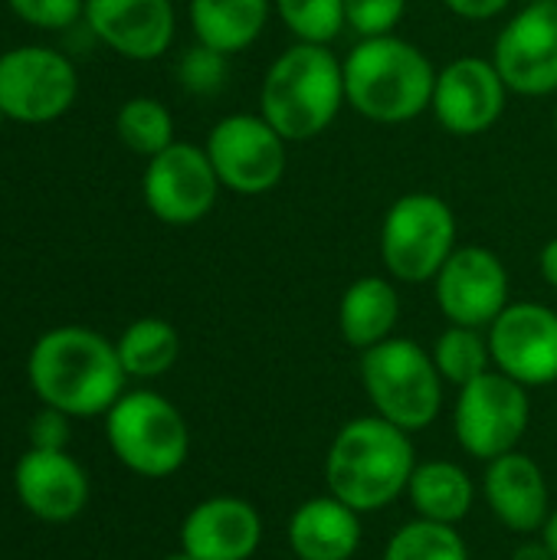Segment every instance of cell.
Wrapping results in <instances>:
<instances>
[{
  "label": "cell",
  "instance_id": "1",
  "mask_svg": "<svg viewBox=\"0 0 557 560\" xmlns=\"http://www.w3.org/2000/svg\"><path fill=\"white\" fill-rule=\"evenodd\" d=\"M26 381L43 407L62 410L72 420H92L115 407L128 374L115 341L85 325H59L33 341Z\"/></svg>",
  "mask_w": 557,
  "mask_h": 560
},
{
  "label": "cell",
  "instance_id": "2",
  "mask_svg": "<svg viewBox=\"0 0 557 560\" xmlns=\"http://www.w3.org/2000/svg\"><path fill=\"white\" fill-rule=\"evenodd\" d=\"M417 463L410 433L368 413L348 420L335 433L325 456V486L355 512L374 515L407 495Z\"/></svg>",
  "mask_w": 557,
  "mask_h": 560
},
{
  "label": "cell",
  "instance_id": "3",
  "mask_svg": "<svg viewBox=\"0 0 557 560\" xmlns=\"http://www.w3.org/2000/svg\"><path fill=\"white\" fill-rule=\"evenodd\" d=\"M345 62V105L374 125H407L430 112L437 66L397 36H368L351 46Z\"/></svg>",
  "mask_w": 557,
  "mask_h": 560
},
{
  "label": "cell",
  "instance_id": "4",
  "mask_svg": "<svg viewBox=\"0 0 557 560\" xmlns=\"http://www.w3.org/2000/svg\"><path fill=\"white\" fill-rule=\"evenodd\" d=\"M345 108V62L332 46L292 43L266 69L259 115L289 141L305 144L325 135Z\"/></svg>",
  "mask_w": 557,
  "mask_h": 560
},
{
  "label": "cell",
  "instance_id": "5",
  "mask_svg": "<svg viewBox=\"0 0 557 560\" xmlns=\"http://www.w3.org/2000/svg\"><path fill=\"white\" fill-rule=\"evenodd\" d=\"M361 387L378 417L407 433H420L443 413L446 381L440 377L433 354L414 338H387L371 351H361Z\"/></svg>",
  "mask_w": 557,
  "mask_h": 560
},
{
  "label": "cell",
  "instance_id": "6",
  "mask_svg": "<svg viewBox=\"0 0 557 560\" xmlns=\"http://www.w3.org/2000/svg\"><path fill=\"white\" fill-rule=\"evenodd\" d=\"M105 440L112 456L141 479H167L190 456V427L158 390H125L105 413Z\"/></svg>",
  "mask_w": 557,
  "mask_h": 560
},
{
  "label": "cell",
  "instance_id": "7",
  "mask_svg": "<svg viewBox=\"0 0 557 560\" xmlns=\"http://www.w3.org/2000/svg\"><path fill=\"white\" fill-rule=\"evenodd\" d=\"M456 213L430 190H410L397 197L381 223V262L394 282L423 285L433 282L443 262L456 249Z\"/></svg>",
  "mask_w": 557,
  "mask_h": 560
},
{
  "label": "cell",
  "instance_id": "8",
  "mask_svg": "<svg viewBox=\"0 0 557 560\" xmlns=\"http://www.w3.org/2000/svg\"><path fill=\"white\" fill-rule=\"evenodd\" d=\"M532 423L529 387L506 377L502 371H486L456 394L453 433L466 456L492 463L525 440Z\"/></svg>",
  "mask_w": 557,
  "mask_h": 560
},
{
  "label": "cell",
  "instance_id": "9",
  "mask_svg": "<svg viewBox=\"0 0 557 560\" xmlns=\"http://www.w3.org/2000/svg\"><path fill=\"white\" fill-rule=\"evenodd\" d=\"M204 151L220 187L236 197H263L276 190L289 171V141L259 112L223 115L210 128Z\"/></svg>",
  "mask_w": 557,
  "mask_h": 560
},
{
  "label": "cell",
  "instance_id": "10",
  "mask_svg": "<svg viewBox=\"0 0 557 560\" xmlns=\"http://www.w3.org/2000/svg\"><path fill=\"white\" fill-rule=\"evenodd\" d=\"M79 95V72L69 56L49 46L0 52V108L7 121L46 125L62 118Z\"/></svg>",
  "mask_w": 557,
  "mask_h": 560
},
{
  "label": "cell",
  "instance_id": "11",
  "mask_svg": "<svg viewBox=\"0 0 557 560\" xmlns=\"http://www.w3.org/2000/svg\"><path fill=\"white\" fill-rule=\"evenodd\" d=\"M220 177L200 144L174 141L161 154L148 158L141 177V197L154 220L167 226H194L217 207Z\"/></svg>",
  "mask_w": 557,
  "mask_h": 560
},
{
  "label": "cell",
  "instance_id": "12",
  "mask_svg": "<svg viewBox=\"0 0 557 560\" xmlns=\"http://www.w3.org/2000/svg\"><path fill=\"white\" fill-rule=\"evenodd\" d=\"M492 62L515 95H557V3L532 0L506 20L492 43Z\"/></svg>",
  "mask_w": 557,
  "mask_h": 560
},
{
  "label": "cell",
  "instance_id": "13",
  "mask_svg": "<svg viewBox=\"0 0 557 560\" xmlns=\"http://www.w3.org/2000/svg\"><path fill=\"white\" fill-rule=\"evenodd\" d=\"M512 282L502 256L489 246H456L433 279V299L450 325L489 328L509 299Z\"/></svg>",
  "mask_w": 557,
  "mask_h": 560
},
{
  "label": "cell",
  "instance_id": "14",
  "mask_svg": "<svg viewBox=\"0 0 557 560\" xmlns=\"http://www.w3.org/2000/svg\"><path fill=\"white\" fill-rule=\"evenodd\" d=\"M492 368L529 390L557 384V312L545 302H509L486 328Z\"/></svg>",
  "mask_w": 557,
  "mask_h": 560
},
{
  "label": "cell",
  "instance_id": "15",
  "mask_svg": "<svg viewBox=\"0 0 557 560\" xmlns=\"http://www.w3.org/2000/svg\"><path fill=\"white\" fill-rule=\"evenodd\" d=\"M509 105V85L492 59L460 56L437 69L430 112L453 138H479L499 125Z\"/></svg>",
  "mask_w": 557,
  "mask_h": 560
},
{
  "label": "cell",
  "instance_id": "16",
  "mask_svg": "<svg viewBox=\"0 0 557 560\" xmlns=\"http://www.w3.org/2000/svg\"><path fill=\"white\" fill-rule=\"evenodd\" d=\"M13 492L36 522L69 525L85 512L92 486L69 450H26L13 466Z\"/></svg>",
  "mask_w": 557,
  "mask_h": 560
},
{
  "label": "cell",
  "instance_id": "17",
  "mask_svg": "<svg viewBox=\"0 0 557 560\" xmlns=\"http://www.w3.org/2000/svg\"><path fill=\"white\" fill-rule=\"evenodd\" d=\"M82 20L112 52L151 62L161 59L177 30V13L171 0H85Z\"/></svg>",
  "mask_w": 557,
  "mask_h": 560
},
{
  "label": "cell",
  "instance_id": "18",
  "mask_svg": "<svg viewBox=\"0 0 557 560\" xmlns=\"http://www.w3.org/2000/svg\"><path fill=\"white\" fill-rule=\"evenodd\" d=\"M263 545V515L240 495L197 502L181 522V551L197 560H250Z\"/></svg>",
  "mask_w": 557,
  "mask_h": 560
},
{
  "label": "cell",
  "instance_id": "19",
  "mask_svg": "<svg viewBox=\"0 0 557 560\" xmlns=\"http://www.w3.org/2000/svg\"><path fill=\"white\" fill-rule=\"evenodd\" d=\"M483 499L492 518L515 535L542 532L552 515V489L545 469L519 450L486 463Z\"/></svg>",
  "mask_w": 557,
  "mask_h": 560
},
{
  "label": "cell",
  "instance_id": "20",
  "mask_svg": "<svg viewBox=\"0 0 557 560\" xmlns=\"http://www.w3.org/2000/svg\"><path fill=\"white\" fill-rule=\"evenodd\" d=\"M361 512L332 492L305 499L286 528L289 548L299 560H351L361 548Z\"/></svg>",
  "mask_w": 557,
  "mask_h": 560
},
{
  "label": "cell",
  "instance_id": "21",
  "mask_svg": "<svg viewBox=\"0 0 557 560\" xmlns=\"http://www.w3.org/2000/svg\"><path fill=\"white\" fill-rule=\"evenodd\" d=\"M401 322V292L391 276L355 279L338 302V331L355 351H371L394 338Z\"/></svg>",
  "mask_w": 557,
  "mask_h": 560
},
{
  "label": "cell",
  "instance_id": "22",
  "mask_svg": "<svg viewBox=\"0 0 557 560\" xmlns=\"http://www.w3.org/2000/svg\"><path fill=\"white\" fill-rule=\"evenodd\" d=\"M187 16L197 43L236 56L263 36L272 16V0H190Z\"/></svg>",
  "mask_w": 557,
  "mask_h": 560
},
{
  "label": "cell",
  "instance_id": "23",
  "mask_svg": "<svg viewBox=\"0 0 557 560\" xmlns=\"http://www.w3.org/2000/svg\"><path fill=\"white\" fill-rule=\"evenodd\" d=\"M407 499L417 518L460 525L476 505V482L460 463L427 459V463H417L410 486H407Z\"/></svg>",
  "mask_w": 557,
  "mask_h": 560
},
{
  "label": "cell",
  "instance_id": "24",
  "mask_svg": "<svg viewBox=\"0 0 557 560\" xmlns=\"http://www.w3.org/2000/svg\"><path fill=\"white\" fill-rule=\"evenodd\" d=\"M118 361L128 377L135 381H154L164 377L177 358H181V335L164 318H135L115 341Z\"/></svg>",
  "mask_w": 557,
  "mask_h": 560
},
{
  "label": "cell",
  "instance_id": "25",
  "mask_svg": "<svg viewBox=\"0 0 557 560\" xmlns=\"http://www.w3.org/2000/svg\"><path fill=\"white\" fill-rule=\"evenodd\" d=\"M433 364L440 377L450 387H466L479 374L492 371V351H489V335L486 328H466V325H450L437 335L433 348Z\"/></svg>",
  "mask_w": 557,
  "mask_h": 560
},
{
  "label": "cell",
  "instance_id": "26",
  "mask_svg": "<svg viewBox=\"0 0 557 560\" xmlns=\"http://www.w3.org/2000/svg\"><path fill=\"white\" fill-rule=\"evenodd\" d=\"M115 135L128 151L141 158H154L174 144V115L167 112L164 102L151 95H135L118 108Z\"/></svg>",
  "mask_w": 557,
  "mask_h": 560
},
{
  "label": "cell",
  "instance_id": "27",
  "mask_svg": "<svg viewBox=\"0 0 557 560\" xmlns=\"http://www.w3.org/2000/svg\"><path fill=\"white\" fill-rule=\"evenodd\" d=\"M381 560H469V548L456 525L414 518L391 535Z\"/></svg>",
  "mask_w": 557,
  "mask_h": 560
},
{
  "label": "cell",
  "instance_id": "28",
  "mask_svg": "<svg viewBox=\"0 0 557 560\" xmlns=\"http://www.w3.org/2000/svg\"><path fill=\"white\" fill-rule=\"evenodd\" d=\"M272 13L295 36V43L332 46L348 26L345 0H272Z\"/></svg>",
  "mask_w": 557,
  "mask_h": 560
},
{
  "label": "cell",
  "instance_id": "29",
  "mask_svg": "<svg viewBox=\"0 0 557 560\" xmlns=\"http://www.w3.org/2000/svg\"><path fill=\"white\" fill-rule=\"evenodd\" d=\"M227 75H230V56H223L204 43H194L177 59V82L184 92H190L197 98H210V95L223 92Z\"/></svg>",
  "mask_w": 557,
  "mask_h": 560
},
{
  "label": "cell",
  "instance_id": "30",
  "mask_svg": "<svg viewBox=\"0 0 557 560\" xmlns=\"http://www.w3.org/2000/svg\"><path fill=\"white\" fill-rule=\"evenodd\" d=\"M404 13H407V0H345L348 30H355L361 39L397 33Z\"/></svg>",
  "mask_w": 557,
  "mask_h": 560
},
{
  "label": "cell",
  "instance_id": "31",
  "mask_svg": "<svg viewBox=\"0 0 557 560\" xmlns=\"http://www.w3.org/2000/svg\"><path fill=\"white\" fill-rule=\"evenodd\" d=\"M7 7L36 30H66L85 13V0H7Z\"/></svg>",
  "mask_w": 557,
  "mask_h": 560
},
{
  "label": "cell",
  "instance_id": "32",
  "mask_svg": "<svg viewBox=\"0 0 557 560\" xmlns=\"http://www.w3.org/2000/svg\"><path fill=\"white\" fill-rule=\"evenodd\" d=\"M30 450H49V453H62L69 450L72 440V417H66L62 410L53 407H39L30 420Z\"/></svg>",
  "mask_w": 557,
  "mask_h": 560
},
{
  "label": "cell",
  "instance_id": "33",
  "mask_svg": "<svg viewBox=\"0 0 557 560\" xmlns=\"http://www.w3.org/2000/svg\"><path fill=\"white\" fill-rule=\"evenodd\" d=\"M453 16L460 20H473V23H483V20H496L502 16L512 0H440Z\"/></svg>",
  "mask_w": 557,
  "mask_h": 560
},
{
  "label": "cell",
  "instance_id": "34",
  "mask_svg": "<svg viewBox=\"0 0 557 560\" xmlns=\"http://www.w3.org/2000/svg\"><path fill=\"white\" fill-rule=\"evenodd\" d=\"M538 272H542L545 285H552L557 292V236L542 246V253H538Z\"/></svg>",
  "mask_w": 557,
  "mask_h": 560
},
{
  "label": "cell",
  "instance_id": "35",
  "mask_svg": "<svg viewBox=\"0 0 557 560\" xmlns=\"http://www.w3.org/2000/svg\"><path fill=\"white\" fill-rule=\"evenodd\" d=\"M512 560H555V558H552V551H548L545 538H529V541H522V545L515 548Z\"/></svg>",
  "mask_w": 557,
  "mask_h": 560
},
{
  "label": "cell",
  "instance_id": "36",
  "mask_svg": "<svg viewBox=\"0 0 557 560\" xmlns=\"http://www.w3.org/2000/svg\"><path fill=\"white\" fill-rule=\"evenodd\" d=\"M542 538H545L552 558L557 560V509H552V515H548V522H545V528H542Z\"/></svg>",
  "mask_w": 557,
  "mask_h": 560
},
{
  "label": "cell",
  "instance_id": "37",
  "mask_svg": "<svg viewBox=\"0 0 557 560\" xmlns=\"http://www.w3.org/2000/svg\"><path fill=\"white\" fill-rule=\"evenodd\" d=\"M161 560H197V558H190L187 551H174V555H167V558H161Z\"/></svg>",
  "mask_w": 557,
  "mask_h": 560
},
{
  "label": "cell",
  "instance_id": "38",
  "mask_svg": "<svg viewBox=\"0 0 557 560\" xmlns=\"http://www.w3.org/2000/svg\"><path fill=\"white\" fill-rule=\"evenodd\" d=\"M3 121H7V115H3V108H0V128H3Z\"/></svg>",
  "mask_w": 557,
  "mask_h": 560
},
{
  "label": "cell",
  "instance_id": "39",
  "mask_svg": "<svg viewBox=\"0 0 557 560\" xmlns=\"http://www.w3.org/2000/svg\"><path fill=\"white\" fill-rule=\"evenodd\" d=\"M555 138H557V105H555Z\"/></svg>",
  "mask_w": 557,
  "mask_h": 560
},
{
  "label": "cell",
  "instance_id": "40",
  "mask_svg": "<svg viewBox=\"0 0 557 560\" xmlns=\"http://www.w3.org/2000/svg\"><path fill=\"white\" fill-rule=\"evenodd\" d=\"M555 3H557V0H555Z\"/></svg>",
  "mask_w": 557,
  "mask_h": 560
}]
</instances>
